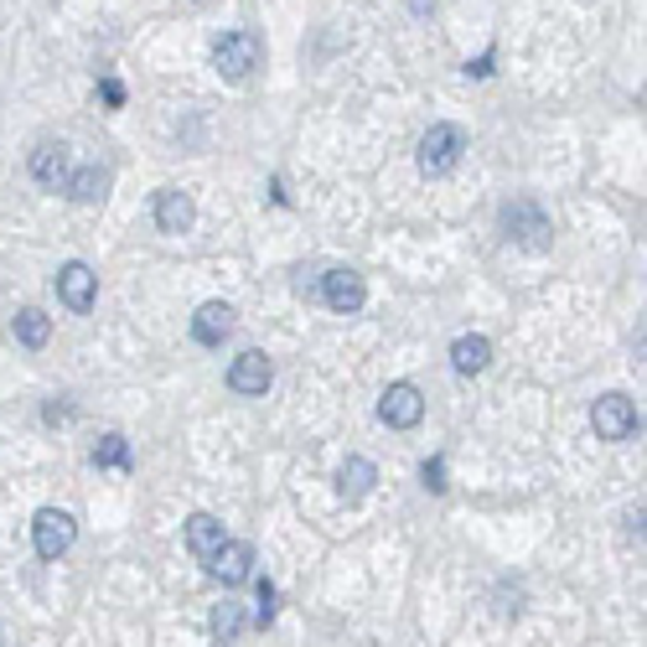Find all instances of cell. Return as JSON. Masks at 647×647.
Segmentation results:
<instances>
[{"label": "cell", "instance_id": "cell-1", "mask_svg": "<svg viewBox=\"0 0 647 647\" xmlns=\"http://www.w3.org/2000/svg\"><path fill=\"white\" fill-rule=\"evenodd\" d=\"M259 57H264V42H259L255 31H223L212 42V68H218V78H229V83H244L259 68Z\"/></svg>", "mask_w": 647, "mask_h": 647}, {"label": "cell", "instance_id": "cell-2", "mask_svg": "<svg viewBox=\"0 0 647 647\" xmlns=\"http://www.w3.org/2000/svg\"><path fill=\"white\" fill-rule=\"evenodd\" d=\"M462 151H466V140L456 125H430L425 135H419V151H415V161L425 177H451L456 166H462Z\"/></svg>", "mask_w": 647, "mask_h": 647}, {"label": "cell", "instance_id": "cell-3", "mask_svg": "<svg viewBox=\"0 0 647 647\" xmlns=\"http://www.w3.org/2000/svg\"><path fill=\"white\" fill-rule=\"evenodd\" d=\"M503 229H508V238H513V244H523V249H549V233H555V223L544 218V208H539V203L518 197L513 208H503Z\"/></svg>", "mask_w": 647, "mask_h": 647}, {"label": "cell", "instance_id": "cell-4", "mask_svg": "<svg viewBox=\"0 0 647 647\" xmlns=\"http://www.w3.org/2000/svg\"><path fill=\"white\" fill-rule=\"evenodd\" d=\"M591 425H596V436H601V440H632L637 430H643L637 404H632L626 393H601V399H596V410H591Z\"/></svg>", "mask_w": 647, "mask_h": 647}, {"label": "cell", "instance_id": "cell-5", "mask_svg": "<svg viewBox=\"0 0 647 647\" xmlns=\"http://www.w3.org/2000/svg\"><path fill=\"white\" fill-rule=\"evenodd\" d=\"M73 539H78V523H73V513L63 508H42L31 518V544H37V555L42 559H63L73 549Z\"/></svg>", "mask_w": 647, "mask_h": 647}, {"label": "cell", "instance_id": "cell-6", "mask_svg": "<svg viewBox=\"0 0 647 647\" xmlns=\"http://www.w3.org/2000/svg\"><path fill=\"white\" fill-rule=\"evenodd\" d=\"M322 301H326V311H337V316H358L363 301H368V285H363L358 270L337 264V270H326L322 275Z\"/></svg>", "mask_w": 647, "mask_h": 647}, {"label": "cell", "instance_id": "cell-7", "mask_svg": "<svg viewBox=\"0 0 647 647\" xmlns=\"http://www.w3.org/2000/svg\"><path fill=\"white\" fill-rule=\"evenodd\" d=\"M52 285H57V301L68 306V311H78V316H83V311H93V301H99V275H93L83 259H68V264L57 270V280H52Z\"/></svg>", "mask_w": 647, "mask_h": 647}, {"label": "cell", "instance_id": "cell-8", "mask_svg": "<svg viewBox=\"0 0 647 647\" xmlns=\"http://www.w3.org/2000/svg\"><path fill=\"white\" fill-rule=\"evenodd\" d=\"M378 419L389 430H415L419 419H425V393L415 384H389L384 399H378Z\"/></svg>", "mask_w": 647, "mask_h": 647}, {"label": "cell", "instance_id": "cell-9", "mask_svg": "<svg viewBox=\"0 0 647 647\" xmlns=\"http://www.w3.org/2000/svg\"><path fill=\"white\" fill-rule=\"evenodd\" d=\"M270 378H275V363L259 352V347H249V352H238L229 363V389L244 393V399H259V393L270 389Z\"/></svg>", "mask_w": 647, "mask_h": 647}, {"label": "cell", "instance_id": "cell-10", "mask_svg": "<svg viewBox=\"0 0 647 647\" xmlns=\"http://www.w3.org/2000/svg\"><path fill=\"white\" fill-rule=\"evenodd\" d=\"M208 575L223 580V585H244V580L255 575V549L244 539H223V549L208 559Z\"/></svg>", "mask_w": 647, "mask_h": 647}, {"label": "cell", "instance_id": "cell-11", "mask_svg": "<svg viewBox=\"0 0 647 647\" xmlns=\"http://www.w3.org/2000/svg\"><path fill=\"white\" fill-rule=\"evenodd\" d=\"M31 177L47 186V192H63L73 177V161H68V145L63 140H47V145H37L31 151Z\"/></svg>", "mask_w": 647, "mask_h": 647}, {"label": "cell", "instance_id": "cell-12", "mask_svg": "<svg viewBox=\"0 0 647 647\" xmlns=\"http://www.w3.org/2000/svg\"><path fill=\"white\" fill-rule=\"evenodd\" d=\"M197 223V203H192V192L182 186H161L156 192V229L161 233H186Z\"/></svg>", "mask_w": 647, "mask_h": 647}, {"label": "cell", "instance_id": "cell-13", "mask_svg": "<svg viewBox=\"0 0 647 647\" xmlns=\"http://www.w3.org/2000/svg\"><path fill=\"white\" fill-rule=\"evenodd\" d=\"M233 316H238V311H233L229 301H203L197 306V316H192V337L203 347H218L233 332Z\"/></svg>", "mask_w": 647, "mask_h": 647}, {"label": "cell", "instance_id": "cell-14", "mask_svg": "<svg viewBox=\"0 0 647 647\" xmlns=\"http://www.w3.org/2000/svg\"><path fill=\"white\" fill-rule=\"evenodd\" d=\"M223 539H229V533H223V523H218L212 513H192V518H186V549L203 559V565L223 549Z\"/></svg>", "mask_w": 647, "mask_h": 647}, {"label": "cell", "instance_id": "cell-15", "mask_svg": "<svg viewBox=\"0 0 647 647\" xmlns=\"http://www.w3.org/2000/svg\"><path fill=\"white\" fill-rule=\"evenodd\" d=\"M373 482H378V466H373L368 456H347V462L337 466V492H342L347 503H363L373 492Z\"/></svg>", "mask_w": 647, "mask_h": 647}, {"label": "cell", "instance_id": "cell-16", "mask_svg": "<svg viewBox=\"0 0 647 647\" xmlns=\"http://www.w3.org/2000/svg\"><path fill=\"white\" fill-rule=\"evenodd\" d=\"M487 363H492V342H487L482 332H466V337L451 342V368H456V373L471 378V373H482Z\"/></svg>", "mask_w": 647, "mask_h": 647}, {"label": "cell", "instance_id": "cell-17", "mask_svg": "<svg viewBox=\"0 0 647 647\" xmlns=\"http://www.w3.org/2000/svg\"><path fill=\"white\" fill-rule=\"evenodd\" d=\"M63 192H68L73 203L93 208V203H104V192H109V171H104V166H83V171H73V177H68Z\"/></svg>", "mask_w": 647, "mask_h": 647}, {"label": "cell", "instance_id": "cell-18", "mask_svg": "<svg viewBox=\"0 0 647 647\" xmlns=\"http://www.w3.org/2000/svg\"><path fill=\"white\" fill-rule=\"evenodd\" d=\"M11 332H16V342H22V347L37 352V347H47V337H52V316L37 311V306H22V311H16V322H11Z\"/></svg>", "mask_w": 647, "mask_h": 647}, {"label": "cell", "instance_id": "cell-19", "mask_svg": "<svg viewBox=\"0 0 647 647\" xmlns=\"http://www.w3.org/2000/svg\"><path fill=\"white\" fill-rule=\"evenodd\" d=\"M208 632H212V643H218V647H233V643H238V637H244V606H238V601L212 606V622H208Z\"/></svg>", "mask_w": 647, "mask_h": 647}, {"label": "cell", "instance_id": "cell-20", "mask_svg": "<svg viewBox=\"0 0 647 647\" xmlns=\"http://www.w3.org/2000/svg\"><path fill=\"white\" fill-rule=\"evenodd\" d=\"M130 462H135V456H130V440L125 436H99V445H93V466H119V471H125Z\"/></svg>", "mask_w": 647, "mask_h": 647}, {"label": "cell", "instance_id": "cell-21", "mask_svg": "<svg viewBox=\"0 0 647 647\" xmlns=\"http://www.w3.org/2000/svg\"><path fill=\"white\" fill-rule=\"evenodd\" d=\"M280 596H275V585H270V580H259V617H255V622L259 626H270V622H275V611H280Z\"/></svg>", "mask_w": 647, "mask_h": 647}, {"label": "cell", "instance_id": "cell-22", "mask_svg": "<svg viewBox=\"0 0 647 647\" xmlns=\"http://www.w3.org/2000/svg\"><path fill=\"white\" fill-rule=\"evenodd\" d=\"M419 477H425L430 492H445V456H430V462L419 466Z\"/></svg>", "mask_w": 647, "mask_h": 647}, {"label": "cell", "instance_id": "cell-23", "mask_svg": "<svg viewBox=\"0 0 647 647\" xmlns=\"http://www.w3.org/2000/svg\"><path fill=\"white\" fill-rule=\"evenodd\" d=\"M99 99H104L109 109H119V104H125V89H119L115 78H99Z\"/></svg>", "mask_w": 647, "mask_h": 647}, {"label": "cell", "instance_id": "cell-24", "mask_svg": "<svg viewBox=\"0 0 647 647\" xmlns=\"http://www.w3.org/2000/svg\"><path fill=\"white\" fill-rule=\"evenodd\" d=\"M73 415V404H57V399H52V404H47V410H42V419H47V425H57V419H68Z\"/></svg>", "mask_w": 647, "mask_h": 647}, {"label": "cell", "instance_id": "cell-25", "mask_svg": "<svg viewBox=\"0 0 647 647\" xmlns=\"http://www.w3.org/2000/svg\"><path fill=\"white\" fill-rule=\"evenodd\" d=\"M466 73H477V78H487V73H492V52H487V57H477V63H471Z\"/></svg>", "mask_w": 647, "mask_h": 647}, {"label": "cell", "instance_id": "cell-26", "mask_svg": "<svg viewBox=\"0 0 647 647\" xmlns=\"http://www.w3.org/2000/svg\"><path fill=\"white\" fill-rule=\"evenodd\" d=\"M410 5H415V11H425V5H436V0H410Z\"/></svg>", "mask_w": 647, "mask_h": 647}]
</instances>
